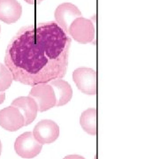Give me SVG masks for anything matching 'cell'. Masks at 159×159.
Masks as SVG:
<instances>
[{
  "label": "cell",
  "mask_w": 159,
  "mask_h": 159,
  "mask_svg": "<svg viewBox=\"0 0 159 159\" xmlns=\"http://www.w3.org/2000/svg\"><path fill=\"white\" fill-rule=\"evenodd\" d=\"M70 46L71 37L55 21L28 26L10 42L5 65L15 81L49 83L66 75Z\"/></svg>",
  "instance_id": "6da1fadb"
},
{
  "label": "cell",
  "mask_w": 159,
  "mask_h": 159,
  "mask_svg": "<svg viewBox=\"0 0 159 159\" xmlns=\"http://www.w3.org/2000/svg\"><path fill=\"white\" fill-rule=\"evenodd\" d=\"M68 35L82 44L92 43L95 39L94 24L89 19L77 18L69 27Z\"/></svg>",
  "instance_id": "7a4b0ae2"
},
{
  "label": "cell",
  "mask_w": 159,
  "mask_h": 159,
  "mask_svg": "<svg viewBox=\"0 0 159 159\" xmlns=\"http://www.w3.org/2000/svg\"><path fill=\"white\" fill-rule=\"evenodd\" d=\"M29 97H32L35 101L38 111L41 112L46 111L56 106L55 93L52 87L48 83H40L33 86L29 92Z\"/></svg>",
  "instance_id": "3957f363"
},
{
  "label": "cell",
  "mask_w": 159,
  "mask_h": 159,
  "mask_svg": "<svg viewBox=\"0 0 159 159\" xmlns=\"http://www.w3.org/2000/svg\"><path fill=\"white\" fill-rule=\"evenodd\" d=\"M73 80L77 88L87 95H96L97 92V76L95 70L80 67L74 70Z\"/></svg>",
  "instance_id": "277c9868"
},
{
  "label": "cell",
  "mask_w": 159,
  "mask_h": 159,
  "mask_svg": "<svg viewBox=\"0 0 159 159\" xmlns=\"http://www.w3.org/2000/svg\"><path fill=\"white\" fill-rule=\"evenodd\" d=\"M43 145L34 139L33 133L26 132L18 137L14 143L15 152L23 158H33L42 151Z\"/></svg>",
  "instance_id": "5b68a950"
},
{
  "label": "cell",
  "mask_w": 159,
  "mask_h": 159,
  "mask_svg": "<svg viewBox=\"0 0 159 159\" xmlns=\"http://www.w3.org/2000/svg\"><path fill=\"white\" fill-rule=\"evenodd\" d=\"M33 135L42 145L50 144L55 142L59 136V126L56 122L50 119L41 120L34 126Z\"/></svg>",
  "instance_id": "8992f818"
},
{
  "label": "cell",
  "mask_w": 159,
  "mask_h": 159,
  "mask_svg": "<svg viewBox=\"0 0 159 159\" xmlns=\"http://www.w3.org/2000/svg\"><path fill=\"white\" fill-rule=\"evenodd\" d=\"M79 17H82L81 11L72 3H63L57 6L55 11L56 23L67 34L70 25L75 19Z\"/></svg>",
  "instance_id": "52a82bcc"
},
{
  "label": "cell",
  "mask_w": 159,
  "mask_h": 159,
  "mask_svg": "<svg viewBox=\"0 0 159 159\" xmlns=\"http://www.w3.org/2000/svg\"><path fill=\"white\" fill-rule=\"evenodd\" d=\"M0 126L10 132L20 129L24 126V117L20 110L14 106H8L0 111Z\"/></svg>",
  "instance_id": "ba28073f"
},
{
  "label": "cell",
  "mask_w": 159,
  "mask_h": 159,
  "mask_svg": "<svg viewBox=\"0 0 159 159\" xmlns=\"http://www.w3.org/2000/svg\"><path fill=\"white\" fill-rule=\"evenodd\" d=\"M11 105L19 109L20 111L23 115L24 125H30L36 118L38 107H37V104H36L35 101L32 97H18L11 102Z\"/></svg>",
  "instance_id": "9c48e42d"
},
{
  "label": "cell",
  "mask_w": 159,
  "mask_h": 159,
  "mask_svg": "<svg viewBox=\"0 0 159 159\" xmlns=\"http://www.w3.org/2000/svg\"><path fill=\"white\" fill-rule=\"evenodd\" d=\"M22 13L21 5L17 0H0V20L6 24L16 22Z\"/></svg>",
  "instance_id": "30bf717a"
},
{
  "label": "cell",
  "mask_w": 159,
  "mask_h": 159,
  "mask_svg": "<svg viewBox=\"0 0 159 159\" xmlns=\"http://www.w3.org/2000/svg\"><path fill=\"white\" fill-rule=\"evenodd\" d=\"M56 96V106H63L72 99L73 89L67 81L62 79L54 80L50 82Z\"/></svg>",
  "instance_id": "8fae6325"
},
{
  "label": "cell",
  "mask_w": 159,
  "mask_h": 159,
  "mask_svg": "<svg viewBox=\"0 0 159 159\" xmlns=\"http://www.w3.org/2000/svg\"><path fill=\"white\" fill-rule=\"evenodd\" d=\"M97 109L90 108L83 111L80 118V124L82 129L91 135L97 134Z\"/></svg>",
  "instance_id": "7c38bea8"
},
{
  "label": "cell",
  "mask_w": 159,
  "mask_h": 159,
  "mask_svg": "<svg viewBox=\"0 0 159 159\" xmlns=\"http://www.w3.org/2000/svg\"><path fill=\"white\" fill-rule=\"evenodd\" d=\"M12 76L9 69L4 64H0V92H5L11 87Z\"/></svg>",
  "instance_id": "4fadbf2b"
},
{
  "label": "cell",
  "mask_w": 159,
  "mask_h": 159,
  "mask_svg": "<svg viewBox=\"0 0 159 159\" xmlns=\"http://www.w3.org/2000/svg\"><path fill=\"white\" fill-rule=\"evenodd\" d=\"M63 159H85L83 157L79 156V155H69L66 156V157H64Z\"/></svg>",
  "instance_id": "5bb4252c"
},
{
  "label": "cell",
  "mask_w": 159,
  "mask_h": 159,
  "mask_svg": "<svg viewBox=\"0 0 159 159\" xmlns=\"http://www.w3.org/2000/svg\"><path fill=\"white\" fill-rule=\"evenodd\" d=\"M25 1L30 5H39L43 0H25Z\"/></svg>",
  "instance_id": "9a60e30c"
},
{
  "label": "cell",
  "mask_w": 159,
  "mask_h": 159,
  "mask_svg": "<svg viewBox=\"0 0 159 159\" xmlns=\"http://www.w3.org/2000/svg\"><path fill=\"white\" fill-rule=\"evenodd\" d=\"M5 99H6V94H5V92H0V104L4 102Z\"/></svg>",
  "instance_id": "2e32d148"
},
{
  "label": "cell",
  "mask_w": 159,
  "mask_h": 159,
  "mask_svg": "<svg viewBox=\"0 0 159 159\" xmlns=\"http://www.w3.org/2000/svg\"><path fill=\"white\" fill-rule=\"evenodd\" d=\"M1 152H2V143L0 142V155H1Z\"/></svg>",
  "instance_id": "e0dca14e"
},
{
  "label": "cell",
  "mask_w": 159,
  "mask_h": 159,
  "mask_svg": "<svg viewBox=\"0 0 159 159\" xmlns=\"http://www.w3.org/2000/svg\"><path fill=\"white\" fill-rule=\"evenodd\" d=\"M0 31H1V26H0Z\"/></svg>",
  "instance_id": "ac0fdd59"
}]
</instances>
